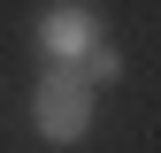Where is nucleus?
I'll return each instance as SVG.
<instances>
[{
	"instance_id": "obj_2",
	"label": "nucleus",
	"mask_w": 161,
	"mask_h": 153,
	"mask_svg": "<svg viewBox=\"0 0 161 153\" xmlns=\"http://www.w3.org/2000/svg\"><path fill=\"white\" fill-rule=\"evenodd\" d=\"M31 38H38V54H46V69H77L100 46V15L85 8V0H46L38 23H31Z\"/></svg>"
},
{
	"instance_id": "obj_1",
	"label": "nucleus",
	"mask_w": 161,
	"mask_h": 153,
	"mask_svg": "<svg viewBox=\"0 0 161 153\" xmlns=\"http://www.w3.org/2000/svg\"><path fill=\"white\" fill-rule=\"evenodd\" d=\"M31 130H38L46 145H77V138L92 130V84H85L77 69H46V76L31 84Z\"/></svg>"
},
{
	"instance_id": "obj_3",
	"label": "nucleus",
	"mask_w": 161,
	"mask_h": 153,
	"mask_svg": "<svg viewBox=\"0 0 161 153\" xmlns=\"http://www.w3.org/2000/svg\"><path fill=\"white\" fill-rule=\"evenodd\" d=\"M77 76H85V84H92V92H100V84H115V76H123V54H115V46H108V38H100V46L85 54V61H77Z\"/></svg>"
}]
</instances>
